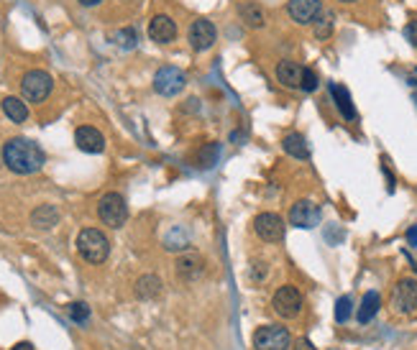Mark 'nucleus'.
I'll return each mask as SVG.
<instances>
[{"label":"nucleus","mask_w":417,"mask_h":350,"mask_svg":"<svg viewBox=\"0 0 417 350\" xmlns=\"http://www.w3.org/2000/svg\"><path fill=\"white\" fill-rule=\"evenodd\" d=\"M3 113L11 118L13 123H24L26 118H29V108H26V103L21 98H13V95H8V98L3 100Z\"/></svg>","instance_id":"5701e85b"},{"label":"nucleus","mask_w":417,"mask_h":350,"mask_svg":"<svg viewBox=\"0 0 417 350\" xmlns=\"http://www.w3.org/2000/svg\"><path fill=\"white\" fill-rule=\"evenodd\" d=\"M184 87H187V74L177 67H161L154 74V90L164 98H177Z\"/></svg>","instance_id":"0eeeda50"},{"label":"nucleus","mask_w":417,"mask_h":350,"mask_svg":"<svg viewBox=\"0 0 417 350\" xmlns=\"http://www.w3.org/2000/svg\"><path fill=\"white\" fill-rule=\"evenodd\" d=\"M116 41L121 43L123 49H134L139 43V34H136V29H123V31L116 34Z\"/></svg>","instance_id":"c85d7f7f"},{"label":"nucleus","mask_w":417,"mask_h":350,"mask_svg":"<svg viewBox=\"0 0 417 350\" xmlns=\"http://www.w3.org/2000/svg\"><path fill=\"white\" fill-rule=\"evenodd\" d=\"M51 90H54V80L44 69H31L21 80V95L26 103H44L51 95Z\"/></svg>","instance_id":"7ed1b4c3"},{"label":"nucleus","mask_w":417,"mask_h":350,"mask_svg":"<svg viewBox=\"0 0 417 350\" xmlns=\"http://www.w3.org/2000/svg\"><path fill=\"white\" fill-rule=\"evenodd\" d=\"M56 222H59V210L54 205H41V207L31 212V225L36 230H51Z\"/></svg>","instance_id":"aec40b11"},{"label":"nucleus","mask_w":417,"mask_h":350,"mask_svg":"<svg viewBox=\"0 0 417 350\" xmlns=\"http://www.w3.org/2000/svg\"><path fill=\"white\" fill-rule=\"evenodd\" d=\"M333 13H320L318 16V21H315V38L318 41H326V38H331V34H333Z\"/></svg>","instance_id":"393cba45"},{"label":"nucleus","mask_w":417,"mask_h":350,"mask_svg":"<svg viewBox=\"0 0 417 350\" xmlns=\"http://www.w3.org/2000/svg\"><path fill=\"white\" fill-rule=\"evenodd\" d=\"M256 350H292V335L282 325H264L253 332Z\"/></svg>","instance_id":"39448f33"},{"label":"nucleus","mask_w":417,"mask_h":350,"mask_svg":"<svg viewBox=\"0 0 417 350\" xmlns=\"http://www.w3.org/2000/svg\"><path fill=\"white\" fill-rule=\"evenodd\" d=\"M412 100H415V105H417V93H415V95H412Z\"/></svg>","instance_id":"c9c22d12"},{"label":"nucleus","mask_w":417,"mask_h":350,"mask_svg":"<svg viewBox=\"0 0 417 350\" xmlns=\"http://www.w3.org/2000/svg\"><path fill=\"white\" fill-rule=\"evenodd\" d=\"M282 148L284 154H289L292 159H300V161L310 159V146H307V138L302 133H287L282 138Z\"/></svg>","instance_id":"6ab92c4d"},{"label":"nucleus","mask_w":417,"mask_h":350,"mask_svg":"<svg viewBox=\"0 0 417 350\" xmlns=\"http://www.w3.org/2000/svg\"><path fill=\"white\" fill-rule=\"evenodd\" d=\"M379 307H381L379 292H366V294H363V299H361V307H358V312H356V319L361 322V325H368V322L376 317Z\"/></svg>","instance_id":"412c9836"},{"label":"nucleus","mask_w":417,"mask_h":350,"mask_svg":"<svg viewBox=\"0 0 417 350\" xmlns=\"http://www.w3.org/2000/svg\"><path fill=\"white\" fill-rule=\"evenodd\" d=\"M187 41L195 51H210L218 41V31H215L213 21L208 19H197L190 24V31H187Z\"/></svg>","instance_id":"9d476101"},{"label":"nucleus","mask_w":417,"mask_h":350,"mask_svg":"<svg viewBox=\"0 0 417 350\" xmlns=\"http://www.w3.org/2000/svg\"><path fill=\"white\" fill-rule=\"evenodd\" d=\"M341 3H356V0H341Z\"/></svg>","instance_id":"f704fd0d"},{"label":"nucleus","mask_w":417,"mask_h":350,"mask_svg":"<svg viewBox=\"0 0 417 350\" xmlns=\"http://www.w3.org/2000/svg\"><path fill=\"white\" fill-rule=\"evenodd\" d=\"M69 317L74 319V322H80V325H85L87 319H90V307H87L85 302H72L67 307Z\"/></svg>","instance_id":"cd10ccee"},{"label":"nucleus","mask_w":417,"mask_h":350,"mask_svg":"<svg viewBox=\"0 0 417 350\" xmlns=\"http://www.w3.org/2000/svg\"><path fill=\"white\" fill-rule=\"evenodd\" d=\"M351 312H353V302H351V297H341V299L336 302V322H348L351 319Z\"/></svg>","instance_id":"a878e982"},{"label":"nucleus","mask_w":417,"mask_h":350,"mask_svg":"<svg viewBox=\"0 0 417 350\" xmlns=\"http://www.w3.org/2000/svg\"><path fill=\"white\" fill-rule=\"evenodd\" d=\"M405 38L412 43V46H417V19H412L410 24L405 26Z\"/></svg>","instance_id":"c756f323"},{"label":"nucleus","mask_w":417,"mask_h":350,"mask_svg":"<svg viewBox=\"0 0 417 350\" xmlns=\"http://www.w3.org/2000/svg\"><path fill=\"white\" fill-rule=\"evenodd\" d=\"M161 292H164V284H161V279L156 274H146V277L136 282V297L144 302L156 299V297H161Z\"/></svg>","instance_id":"a211bd4d"},{"label":"nucleus","mask_w":417,"mask_h":350,"mask_svg":"<svg viewBox=\"0 0 417 350\" xmlns=\"http://www.w3.org/2000/svg\"><path fill=\"white\" fill-rule=\"evenodd\" d=\"M77 3H80V6H85V8H92V6H100L103 0H77Z\"/></svg>","instance_id":"473e14b6"},{"label":"nucleus","mask_w":417,"mask_h":350,"mask_svg":"<svg viewBox=\"0 0 417 350\" xmlns=\"http://www.w3.org/2000/svg\"><path fill=\"white\" fill-rule=\"evenodd\" d=\"M253 230H256V235L264 240V243H279V240L284 238L287 225H284L282 215H276V212H261V215H256V220H253Z\"/></svg>","instance_id":"9b49d317"},{"label":"nucleus","mask_w":417,"mask_h":350,"mask_svg":"<svg viewBox=\"0 0 417 350\" xmlns=\"http://www.w3.org/2000/svg\"><path fill=\"white\" fill-rule=\"evenodd\" d=\"M276 82L282 87H289V90H300V80H302V67L292 59H284V62L276 64L274 69Z\"/></svg>","instance_id":"f3484780"},{"label":"nucleus","mask_w":417,"mask_h":350,"mask_svg":"<svg viewBox=\"0 0 417 350\" xmlns=\"http://www.w3.org/2000/svg\"><path fill=\"white\" fill-rule=\"evenodd\" d=\"M320 207L313 202V200H297L289 210V225L295 227H302V230H313V227L320 225Z\"/></svg>","instance_id":"1a4fd4ad"},{"label":"nucleus","mask_w":417,"mask_h":350,"mask_svg":"<svg viewBox=\"0 0 417 350\" xmlns=\"http://www.w3.org/2000/svg\"><path fill=\"white\" fill-rule=\"evenodd\" d=\"M292 350H315V345L310 343V340H307V338H300L295 345H292Z\"/></svg>","instance_id":"7c9ffc66"},{"label":"nucleus","mask_w":417,"mask_h":350,"mask_svg":"<svg viewBox=\"0 0 417 350\" xmlns=\"http://www.w3.org/2000/svg\"><path fill=\"white\" fill-rule=\"evenodd\" d=\"M407 243L412 248H417V225H410V230H407Z\"/></svg>","instance_id":"2f4dec72"},{"label":"nucleus","mask_w":417,"mask_h":350,"mask_svg":"<svg viewBox=\"0 0 417 350\" xmlns=\"http://www.w3.org/2000/svg\"><path fill=\"white\" fill-rule=\"evenodd\" d=\"M98 217L108 227H113V230L126 225V220H129V205H126L123 195H118V192H108V195L100 197Z\"/></svg>","instance_id":"20e7f679"},{"label":"nucleus","mask_w":417,"mask_h":350,"mask_svg":"<svg viewBox=\"0 0 417 350\" xmlns=\"http://www.w3.org/2000/svg\"><path fill=\"white\" fill-rule=\"evenodd\" d=\"M392 309L397 314H415L417 312V282L402 279L392 289Z\"/></svg>","instance_id":"6e6552de"},{"label":"nucleus","mask_w":417,"mask_h":350,"mask_svg":"<svg viewBox=\"0 0 417 350\" xmlns=\"http://www.w3.org/2000/svg\"><path fill=\"white\" fill-rule=\"evenodd\" d=\"M238 16L248 29H264V11L256 3H241Z\"/></svg>","instance_id":"4be33fe9"},{"label":"nucleus","mask_w":417,"mask_h":350,"mask_svg":"<svg viewBox=\"0 0 417 350\" xmlns=\"http://www.w3.org/2000/svg\"><path fill=\"white\" fill-rule=\"evenodd\" d=\"M287 13L295 24L310 26V24H315L318 16L323 13V3H320V0H289Z\"/></svg>","instance_id":"f8f14e48"},{"label":"nucleus","mask_w":417,"mask_h":350,"mask_svg":"<svg viewBox=\"0 0 417 350\" xmlns=\"http://www.w3.org/2000/svg\"><path fill=\"white\" fill-rule=\"evenodd\" d=\"M149 38L154 43H172L177 38V24L169 16H164V13L154 16L149 21Z\"/></svg>","instance_id":"4468645a"},{"label":"nucleus","mask_w":417,"mask_h":350,"mask_svg":"<svg viewBox=\"0 0 417 350\" xmlns=\"http://www.w3.org/2000/svg\"><path fill=\"white\" fill-rule=\"evenodd\" d=\"M218 156H221V146H218V143H205V146L197 151V166H200V169H210L213 164H218Z\"/></svg>","instance_id":"b1692460"},{"label":"nucleus","mask_w":417,"mask_h":350,"mask_svg":"<svg viewBox=\"0 0 417 350\" xmlns=\"http://www.w3.org/2000/svg\"><path fill=\"white\" fill-rule=\"evenodd\" d=\"M320 85L318 74H315V69L310 67H302V80H300V90L302 93H315Z\"/></svg>","instance_id":"bb28decb"},{"label":"nucleus","mask_w":417,"mask_h":350,"mask_svg":"<svg viewBox=\"0 0 417 350\" xmlns=\"http://www.w3.org/2000/svg\"><path fill=\"white\" fill-rule=\"evenodd\" d=\"M271 309H274L279 317L284 319H295L302 312V294L300 289L292 287V284H284L274 292L271 297Z\"/></svg>","instance_id":"423d86ee"},{"label":"nucleus","mask_w":417,"mask_h":350,"mask_svg":"<svg viewBox=\"0 0 417 350\" xmlns=\"http://www.w3.org/2000/svg\"><path fill=\"white\" fill-rule=\"evenodd\" d=\"M331 98H333V103H336V110L341 113L343 120H356L358 113H356V105H353V98H351V93H348V87L331 82Z\"/></svg>","instance_id":"dca6fc26"},{"label":"nucleus","mask_w":417,"mask_h":350,"mask_svg":"<svg viewBox=\"0 0 417 350\" xmlns=\"http://www.w3.org/2000/svg\"><path fill=\"white\" fill-rule=\"evenodd\" d=\"M11 350H34V345H31V343H19V345H13Z\"/></svg>","instance_id":"72a5a7b5"},{"label":"nucleus","mask_w":417,"mask_h":350,"mask_svg":"<svg viewBox=\"0 0 417 350\" xmlns=\"http://www.w3.org/2000/svg\"><path fill=\"white\" fill-rule=\"evenodd\" d=\"M174 271H177V277L182 279V282H197V279L205 274V261L200 256H195V253H187V256H179L177 258V266H174Z\"/></svg>","instance_id":"2eb2a0df"},{"label":"nucleus","mask_w":417,"mask_h":350,"mask_svg":"<svg viewBox=\"0 0 417 350\" xmlns=\"http://www.w3.org/2000/svg\"><path fill=\"white\" fill-rule=\"evenodd\" d=\"M3 164L11 169L13 174H36L41 172V166L46 164V154L41 151V146L29 138H11L3 146Z\"/></svg>","instance_id":"f257e3e1"},{"label":"nucleus","mask_w":417,"mask_h":350,"mask_svg":"<svg viewBox=\"0 0 417 350\" xmlns=\"http://www.w3.org/2000/svg\"><path fill=\"white\" fill-rule=\"evenodd\" d=\"M77 251L87 264H103L111 256V240L98 227H85L77 235Z\"/></svg>","instance_id":"f03ea898"},{"label":"nucleus","mask_w":417,"mask_h":350,"mask_svg":"<svg viewBox=\"0 0 417 350\" xmlns=\"http://www.w3.org/2000/svg\"><path fill=\"white\" fill-rule=\"evenodd\" d=\"M74 143L85 154H103L105 151V135L95 125H80L74 130Z\"/></svg>","instance_id":"ddd939ff"}]
</instances>
